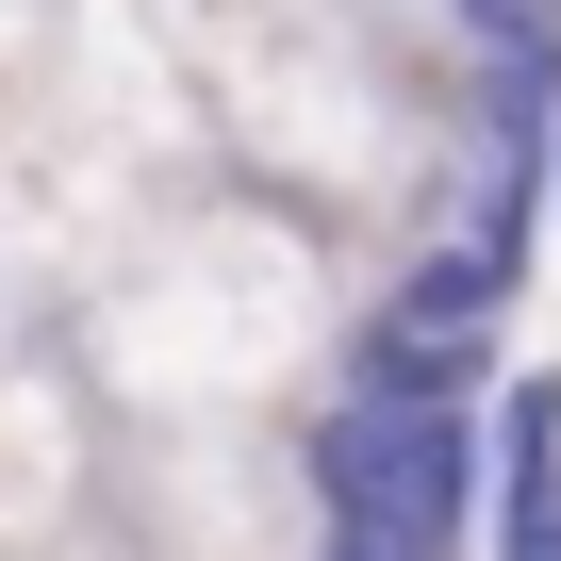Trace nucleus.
<instances>
[{
	"mask_svg": "<svg viewBox=\"0 0 561 561\" xmlns=\"http://www.w3.org/2000/svg\"><path fill=\"white\" fill-rule=\"evenodd\" d=\"M347 331H364V280H347L331 215L264 198V182H182L67 298V380L100 397V430H149V413H314L347 380Z\"/></svg>",
	"mask_w": 561,
	"mask_h": 561,
	"instance_id": "nucleus-1",
	"label": "nucleus"
},
{
	"mask_svg": "<svg viewBox=\"0 0 561 561\" xmlns=\"http://www.w3.org/2000/svg\"><path fill=\"white\" fill-rule=\"evenodd\" d=\"M149 18L198 83L215 182H264V198H298L331 231H397L479 149L528 133L512 100H479L462 67H430L413 34L347 18V0H149Z\"/></svg>",
	"mask_w": 561,
	"mask_h": 561,
	"instance_id": "nucleus-2",
	"label": "nucleus"
},
{
	"mask_svg": "<svg viewBox=\"0 0 561 561\" xmlns=\"http://www.w3.org/2000/svg\"><path fill=\"white\" fill-rule=\"evenodd\" d=\"M100 397L67 380V347H34V364H0V561H34V545H67L83 512H100Z\"/></svg>",
	"mask_w": 561,
	"mask_h": 561,
	"instance_id": "nucleus-3",
	"label": "nucleus"
},
{
	"mask_svg": "<svg viewBox=\"0 0 561 561\" xmlns=\"http://www.w3.org/2000/svg\"><path fill=\"white\" fill-rule=\"evenodd\" d=\"M495 561H561V380H495Z\"/></svg>",
	"mask_w": 561,
	"mask_h": 561,
	"instance_id": "nucleus-4",
	"label": "nucleus"
},
{
	"mask_svg": "<svg viewBox=\"0 0 561 561\" xmlns=\"http://www.w3.org/2000/svg\"><path fill=\"white\" fill-rule=\"evenodd\" d=\"M34 561H165V545H149V528H100V512H83V528H67V545H34Z\"/></svg>",
	"mask_w": 561,
	"mask_h": 561,
	"instance_id": "nucleus-5",
	"label": "nucleus"
},
{
	"mask_svg": "<svg viewBox=\"0 0 561 561\" xmlns=\"http://www.w3.org/2000/svg\"><path fill=\"white\" fill-rule=\"evenodd\" d=\"M34 34H50V0H0V83L34 67Z\"/></svg>",
	"mask_w": 561,
	"mask_h": 561,
	"instance_id": "nucleus-6",
	"label": "nucleus"
}]
</instances>
